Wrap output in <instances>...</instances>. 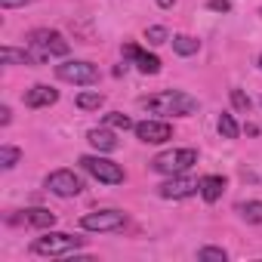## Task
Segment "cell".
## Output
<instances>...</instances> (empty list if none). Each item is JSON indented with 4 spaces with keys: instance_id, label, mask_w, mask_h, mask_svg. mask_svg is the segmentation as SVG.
<instances>
[{
    "instance_id": "cell-1",
    "label": "cell",
    "mask_w": 262,
    "mask_h": 262,
    "mask_svg": "<svg viewBox=\"0 0 262 262\" xmlns=\"http://www.w3.org/2000/svg\"><path fill=\"white\" fill-rule=\"evenodd\" d=\"M139 105L155 114H164V117H191L198 111V99L182 90H161L155 96H142Z\"/></svg>"
},
{
    "instance_id": "cell-2",
    "label": "cell",
    "mask_w": 262,
    "mask_h": 262,
    "mask_svg": "<svg viewBox=\"0 0 262 262\" xmlns=\"http://www.w3.org/2000/svg\"><path fill=\"white\" fill-rule=\"evenodd\" d=\"M80 247H86V237H74V234H65V231H43L40 237L31 241V253L34 256H74Z\"/></svg>"
},
{
    "instance_id": "cell-3",
    "label": "cell",
    "mask_w": 262,
    "mask_h": 262,
    "mask_svg": "<svg viewBox=\"0 0 262 262\" xmlns=\"http://www.w3.org/2000/svg\"><path fill=\"white\" fill-rule=\"evenodd\" d=\"M28 47H31L43 62L62 59V56H68V50H71V43L65 40V34L56 31V28H34V31L28 34Z\"/></svg>"
},
{
    "instance_id": "cell-4",
    "label": "cell",
    "mask_w": 262,
    "mask_h": 262,
    "mask_svg": "<svg viewBox=\"0 0 262 262\" xmlns=\"http://www.w3.org/2000/svg\"><path fill=\"white\" fill-rule=\"evenodd\" d=\"M194 164H198V148H170L151 161V170L161 176H179V173H188Z\"/></svg>"
},
{
    "instance_id": "cell-5",
    "label": "cell",
    "mask_w": 262,
    "mask_h": 262,
    "mask_svg": "<svg viewBox=\"0 0 262 262\" xmlns=\"http://www.w3.org/2000/svg\"><path fill=\"white\" fill-rule=\"evenodd\" d=\"M77 164L83 167V173H90V176H93L96 182H102V185H120V182L126 179L123 167H120L117 161H111V158H102V151H99V155H83Z\"/></svg>"
},
{
    "instance_id": "cell-6",
    "label": "cell",
    "mask_w": 262,
    "mask_h": 262,
    "mask_svg": "<svg viewBox=\"0 0 262 262\" xmlns=\"http://www.w3.org/2000/svg\"><path fill=\"white\" fill-rule=\"evenodd\" d=\"M56 77L65 83H77V86H90L99 80V65L86 62V59H68L62 65H56Z\"/></svg>"
},
{
    "instance_id": "cell-7",
    "label": "cell",
    "mask_w": 262,
    "mask_h": 262,
    "mask_svg": "<svg viewBox=\"0 0 262 262\" xmlns=\"http://www.w3.org/2000/svg\"><path fill=\"white\" fill-rule=\"evenodd\" d=\"M43 185H47V191L56 194V198H77V194L83 191V179H80V173H74V170H68V167L53 170V173L47 176Z\"/></svg>"
},
{
    "instance_id": "cell-8",
    "label": "cell",
    "mask_w": 262,
    "mask_h": 262,
    "mask_svg": "<svg viewBox=\"0 0 262 262\" xmlns=\"http://www.w3.org/2000/svg\"><path fill=\"white\" fill-rule=\"evenodd\" d=\"M126 225V213L123 210H93L80 216V228L83 231H120Z\"/></svg>"
},
{
    "instance_id": "cell-9",
    "label": "cell",
    "mask_w": 262,
    "mask_h": 262,
    "mask_svg": "<svg viewBox=\"0 0 262 262\" xmlns=\"http://www.w3.org/2000/svg\"><path fill=\"white\" fill-rule=\"evenodd\" d=\"M158 194L167 198V201H185L191 194H201V179H191L185 173L179 176H167V182L158 185Z\"/></svg>"
},
{
    "instance_id": "cell-10",
    "label": "cell",
    "mask_w": 262,
    "mask_h": 262,
    "mask_svg": "<svg viewBox=\"0 0 262 262\" xmlns=\"http://www.w3.org/2000/svg\"><path fill=\"white\" fill-rule=\"evenodd\" d=\"M133 133L145 145H164V142L173 139V123L170 120H139L133 126Z\"/></svg>"
},
{
    "instance_id": "cell-11",
    "label": "cell",
    "mask_w": 262,
    "mask_h": 262,
    "mask_svg": "<svg viewBox=\"0 0 262 262\" xmlns=\"http://www.w3.org/2000/svg\"><path fill=\"white\" fill-rule=\"evenodd\" d=\"M0 65H28V68H37V65H47L31 47L28 50H19V47H0Z\"/></svg>"
},
{
    "instance_id": "cell-12",
    "label": "cell",
    "mask_w": 262,
    "mask_h": 262,
    "mask_svg": "<svg viewBox=\"0 0 262 262\" xmlns=\"http://www.w3.org/2000/svg\"><path fill=\"white\" fill-rule=\"evenodd\" d=\"M59 102V90H53L50 83H34L31 90H25V105L28 108H50Z\"/></svg>"
},
{
    "instance_id": "cell-13",
    "label": "cell",
    "mask_w": 262,
    "mask_h": 262,
    "mask_svg": "<svg viewBox=\"0 0 262 262\" xmlns=\"http://www.w3.org/2000/svg\"><path fill=\"white\" fill-rule=\"evenodd\" d=\"M123 56L133 59V62H136V68H139L142 74H158V71H161V59H158L155 53L139 50L136 43H123Z\"/></svg>"
},
{
    "instance_id": "cell-14",
    "label": "cell",
    "mask_w": 262,
    "mask_h": 262,
    "mask_svg": "<svg viewBox=\"0 0 262 262\" xmlns=\"http://www.w3.org/2000/svg\"><path fill=\"white\" fill-rule=\"evenodd\" d=\"M86 142L96 148V151H114L117 148V136L111 133L108 126H93L86 133Z\"/></svg>"
},
{
    "instance_id": "cell-15",
    "label": "cell",
    "mask_w": 262,
    "mask_h": 262,
    "mask_svg": "<svg viewBox=\"0 0 262 262\" xmlns=\"http://www.w3.org/2000/svg\"><path fill=\"white\" fill-rule=\"evenodd\" d=\"M222 191H225V176H216V173L201 176V198L207 204H216L222 198Z\"/></svg>"
},
{
    "instance_id": "cell-16",
    "label": "cell",
    "mask_w": 262,
    "mask_h": 262,
    "mask_svg": "<svg viewBox=\"0 0 262 262\" xmlns=\"http://www.w3.org/2000/svg\"><path fill=\"white\" fill-rule=\"evenodd\" d=\"M25 222L34 225V228H53L56 225V213H50L43 207H31V210H25Z\"/></svg>"
},
{
    "instance_id": "cell-17",
    "label": "cell",
    "mask_w": 262,
    "mask_h": 262,
    "mask_svg": "<svg viewBox=\"0 0 262 262\" xmlns=\"http://www.w3.org/2000/svg\"><path fill=\"white\" fill-rule=\"evenodd\" d=\"M173 53L176 56H194L198 50H201V40L198 37H191V34H173Z\"/></svg>"
},
{
    "instance_id": "cell-18",
    "label": "cell",
    "mask_w": 262,
    "mask_h": 262,
    "mask_svg": "<svg viewBox=\"0 0 262 262\" xmlns=\"http://www.w3.org/2000/svg\"><path fill=\"white\" fill-rule=\"evenodd\" d=\"M74 105H77L80 111H99V108L105 105V96H102L99 90H83V93H77Z\"/></svg>"
},
{
    "instance_id": "cell-19",
    "label": "cell",
    "mask_w": 262,
    "mask_h": 262,
    "mask_svg": "<svg viewBox=\"0 0 262 262\" xmlns=\"http://www.w3.org/2000/svg\"><path fill=\"white\" fill-rule=\"evenodd\" d=\"M234 210L241 213V219H247L253 225H262V201H241Z\"/></svg>"
},
{
    "instance_id": "cell-20",
    "label": "cell",
    "mask_w": 262,
    "mask_h": 262,
    "mask_svg": "<svg viewBox=\"0 0 262 262\" xmlns=\"http://www.w3.org/2000/svg\"><path fill=\"white\" fill-rule=\"evenodd\" d=\"M219 133H222V139H237L241 136V123L234 120L231 111H222L219 114Z\"/></svg>"
},
{
    "instance_id": "cell-21",
    "label": "cell",
    "mask_w": 262,
    "mask_h": 262,
    "mask_svg": "<svg viewBox=\"0 0 262 262\" xmlns=\"http://www.w3.org/2000/svg\"><path fill=\"white\" fill-rule=\"evenodd\" d=\"M228 99H231V108L234 111H241V114H250V108H253V99L241 90V86H231L228 90Z\"/></svg>"
},
{
    "instance_id": "cell-22",
    "label": "cell",
    "mask_w": 262,
    "mask_h": 262,
    "mask_svg": "<svg viewBox=\"0 0 262 262\" xmlns=\"http://www.w3.org/2000/svg\"><path fill=\"white\" fill-rule=\"evenodd\" d=\"M19 161H22V151L16 145H0V167L4 170H13Z\"/></svg>"
},
{
    "instance_id": "cell-23",
    "label": "cell",
    "mask_w": 262,
    "mask_h": 262,
    "mask_svg": "<svg viewBox=\"0 0 262 262\" xmlns=\"http://www.w3.org/2000/svg\"><path fill=\"white\" fill-rule=\"evenodd\" d=\"M105 126H111V129H133L136 123L129 120L123 111H108V114H105Z\"/></svg>"
},
{
    "instance_id": "cell-24",
    "label": "cell",
    "mask_w": 262,
    "mask_h": 262,
    "mask_svg": "<svg viewBox=\"0 0 262 262\" xmlns=\"http://www.w3.org/2000/svg\"><path fill=\"white\" fill-rule=\"evenodd\" d=\"M198 259H201V262H225L228 253H225L222 247H201V250H198Z\"/></svg>"
},
{
    "instance_id": "cell-25",
    "label": "cell",
    "mask_w": 262,
    "mask_h": 262,
    "mask_svg": "<svg viewBox=\"0 0 262 262\" xmlns=\"http://www.w3.org/2000/svg\"><path fill=\"white\" fill-rule=\"evenodd\" d=\"M145 40H148L151 47H161V43H167V40H170V34H167V28H164V25H151V28H145Z\"/></svg>"
},
{
    "instance_id": "cell-26",
    "label": "cell",
    "mask_w": 262,
    "mask_h": 262,
    "mask_svg": "<svg viewBox=\"0 0 262 262\" xmlns=\"http://www.w3.org/2000/svg\"><path fill=\"white\" fill-rule=\"evenodd\" d=\"M210 13H231V0H207Z\"/></svg>"
},
{
    "instance_id": "cell-27",
    "label": "cell",
    "mask_w": 262,
    "mask_h": 262,
    "mask_svg": "<svg viewBox=\"0 0 262 262\" xmlns=\"http://www.w3.org/2000/svg\"><path fill=\"white\" fill-rule=\"evenodd\" d=\"M28 4H37V0H0L4 10H16V7H28Z\"/></svg>"
},
{
    "instance_id": "cell-28",
    "label": "cell",
    "mask_w": 262,
    "mask_h": 262,
    "mask_svg": "<svg viewBox=\"0 0 262 262\" xmlns=\"http://www.w3.org/2000/svg\"><path fill=\"white\" fill-rule=\"evenodd\" d=\"M10 120H13V111H10V105H0V126H10Z\"/></svg>"
},
{
    "instance_id": "cell-29",
    "label": "cell",
    "mask_w": 262,
    "mask_h": 262,
    "mask_svg": "<svg viewBox=\"0 0 262 262\" xmlns=\"http://www.w3.org/2000/svg\"><path fill=\"white\" fill-rule=\"evenodd\" d=\"M173 4H176V0H158V7H161V10H170Z\"/></svg>"
},
{
    "instance_id": "cell-30",
    "label": "cell",
    "mask_w": 262,
    "mask_h": 262,
    "mask_svg": "<svg viewBox=\"0 0 262 262\" xmlns=\"http://www.w3.org/2000/svg\"><path fill=\"white\" fill-rule=\"evenodd\" d=\"M259 68H262V56H259Z\"/></svg>"
},
{
    "instance_id": "cell-31",
    "label": "cell",
    "mask_w": 262,
    "mask_h": 262,
    "mask_svg": "<svg viewBox=\"0 0 262 262\" xmlns=\"http://www.w3.org/2000/svg\"><path fill=\"white\" fill-rule=\"evenodd\" d=\"M259 16H262V10H259Z\"/></svg>"
},
{
    "instance_id": "cell-32",
    "label": "cell",
    "mask_w": 262,
    "mask_h": 262,
    "mask_svg": "<svg viewBox=\"0 0 262 262\" xmlns=\"http://www.w3.org/2000/svg\"><path fill=\"white\" fill-rule=\"evenodd\" d=\"M259 102H262V99H259Z\"/></svg>"
}]
</instances>
